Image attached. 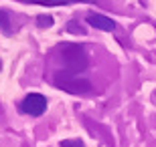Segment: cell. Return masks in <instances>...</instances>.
<instances>
[{"label": "cell", "instance_id": "6da1fadb", "mask_svg": "<svg viewBox=\"0 0 156 147\" xmlns=\"http://www.w3.org/2000/svg\"><path fill=\"white\" fill-rule=\"evenodd\" d=\"M57 52H59V62H61L65 73L79 75L89 65V58H87V55H85V51H83L81 45H75V42L61 45L57 48Z\"/></svg>", "mask_w": 156, "mask_h": 147}, {"label": "cell", "instance_id": "5b68a950", "mask_svg": "<svg viewBox=\"0 0 156 147\" xmlns=\"http://www.w3.org/2000/svg\"><path fill=\"white\" fill-rule=\"evenodd\" d=\"M27 4H39V6H65V4H75V2H98V0H23Z\"/></svg>", "mask_w": 156, "mask_h": 147}, {"label": "cell", "instance_id": "7a4b0ae2", "mask_svg": "<svg viewBox=\"0 0 156 147\" xmlns=\"http://www.w3.org/2000/svg\"><path fill=\"white\" fill-rule=\"evenodd\" d=\"M55 85L59 89L67 91V93H73V95H79V93H87L91 91V83L87 79H83L81 75H73V73H57V79H55Z\"/></svg>", "mask_w": 156, "mask_h": 147}, {"label": "cell", "instance_id": "277c9868", "mask_svg": "<svg viewBox=\"0 0 156 147\" xmlns=\"http://www.w3.org/2000/svg\"><path fill=\"white\" fill-rule=\"evenodd\" d=\"M85 20H87V24L89 26H95V28H99V30H105V32H112V30H116V22L112 20V18H108V16H104V14H87L85 16Z\"/></svg>", "mask_w": 156, "mask_h": 147}, {"label": "cell", "instance_id": "9c48e42d", "mask_svg": "<svg viewBox=\"0 0 156 147\" xmlns=\"http://www.w3.org/2000/svg\"><path fill=\"white\" fill-rule=\"evenodd\" d=\"M0 68H2V65H0Z\"/></svg>", "mask_w": 156, "mask_h": 147}, {"label": "cell", "instance_id": "ba28073f", "mask_svg": "<svg viewBox=\"0 0 156 147\" xmlns=\"http://www.w3.org/2000/svg\"><path fill=\"white\" fill-rule=\"evenodd\" d=\"M61 147H85V143L81 139H65L61 141Z\"/></svg>", "mask_w": 156, "mask_h": 147}, {"label": "cell", "instance_id": "3957f363", "mask_svg": "<svg viewBox=\"0 0 156 147\" xmlns=\"http://www.w3.org/2000/svg\"><path fill=\"white\" fill-rule=\"evenodd\" d=\"M20 111L24 115H30V117H41V115L47 111V97H43L41 93H30L20 101Z\"/></svg>", "mask_w": 156, "mask_h": 147}, {"label": "cell", "instance_id": "52a82bcc", "mask_svg": "<svg viewBox=\"0 0 156 147\" xmlns=\"http://www.w3.org/2000/svg\"><path fill=\"white\" fill-rule=\"evenodd\" d=\"M37 24H39L41 28H49V26H53V16L51 14H39Z\"/></svg>", "mask_w": 156, "mask_h": 147}, {"label": "cell", "instance_id": "8992f818", "mask_svg": "<svg viewBox=\"0 0 156 147\" xmlns=\"http://www.w3.org/2000/svg\"><path fill=\"white\" fill-rule=\"evenodd\" d=\"M0 28L4 34H10V18H8V10H0Z\"/></svg>", "mask_w": 156, "mask_h": 147}]
</instances>
